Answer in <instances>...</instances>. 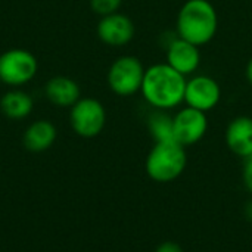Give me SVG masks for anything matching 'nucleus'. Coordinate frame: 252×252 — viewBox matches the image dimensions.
I'll return each instance as SVG.
<instances>
[{
	"mask_svg": "<svg viewBox=\"0 0 252 252\" xmlns=\"http://www.w3.org/2000/svg\"><path fill=\"white\" fill-rule=\"evenodd\" d=\"M186 77L167 62L146 68L140 93L146 103L157 111H173L185 102Z\"/></svg>",
	"mask_w": 252,
	"mask_h": 252,
	"instance_id": "f257e3e1",
	"label": "nucleus"
},
{
	"mask_svg": "<svg viewBox=\"0 0 252 252\" xmlns=\"http://www.w3.org/2000/svg\"><path fill=\"white\" fill-rule=\"evenodd\" d=\"M219 13L210 0H186L176 18V34L195 46L208 44L217 34Z\"/></svg>",
	"mask_w": 252,
	"mask_h": 252,
	"instance_id": "f03ea898",
	"label": "nucleus"
},
{
	"mask_svg": "<svg viewBox=\"0 0 252 252\" xmlns=\"http://www.w3.org/2000/svg\"><path fill=\"white\" fill-rule=\"evenodd\" d=\"M186 148L176 140L155 142L145 161L148 177L157 183H171L186 170Z\"/></svg>",
	"mask_w": 252,
	"mask_h": 252,
	"instance_id": "7ed1b4c3",
	"label": "nucleus"
},
{
	"mask_svg": "<svg viewBox=\"0 0 252 252\" xmlns=\"http://www.w3.org/2000/svg\"><path fill=\"white\" fill-rule=\"evenodd\" d=\"M146 68L142 61L133 55L118 56L106 74L108 87L120 97H130L140 92Z\"/></svg>",
	"mask_w": 252,
	"mask_h": 252,
	"instance_id": "20e7f679",
	"label": "nucleus"
},
{
	"mask_svg": "<svg viewBox=\"0 0 252 252\" xmlns=\"http://www.w3.org/2000/svg\"><path fill=\"white\" fill-rule=\"evenodd\" d=\"M38 72L35 56L25 49H9L0 55V81L10 89L31 83Z\"/></svg>",
	"mask_w": 252,
	"mask_h": 252,
	"instance_id": "39448f33",
	"label": "nucleus"
},
{
	"mask_svg": "<svg viewBox=\"0 0 252 252\" xmlns=\"http://www.w3.org/2000/svg\"><path fill=\"white\" fill-rule=\"evenodd\" d=\"M69 126L83 139L99 136L106 126V109L94 97H80L69 108Z\"/></svg>",
	"mask_w": 252,
	"mask_h": 252,
	"instance_id": "423d86ee",
	"label": "nucleus"
},
{
	"mask_svg": "<svg viewBox=\"0 0 252 252\" xmlns=\"http://www.w3.org/2000/svg\"><path fill=\"white\" fill-rule=\"evenodd\" d=\"M221 100V87L216 78L205 74H193L186 80L185 105L193 109L210 112Z\"/></svg>",
	"mask_w": 252,
	"mask_h": 252,
	"instance_id": "0eeeda50",
	"label": "nucleus"
},
{
	"mask_svg": "<svg viewBox=\"0 0 252 252\" xmlns=\"http://www.w3.org/2000/svg\"><path fill=\"white\" fill-rule=\"evenodd\" d=\"M208 131V117L205 112L185 106L173 115L174 140L188 148L201 142Z\"/></svg>",
	"mask_w": 252,
	"mask_h": 252,
	"instance_id": "6e6552de",
	"label": "nucleus"
},
{
	"mask_svg": "<svg viewBox=\"0 0 252 252\" xmlns=\"http://www.w3.org/2000/svg\"><path fill=\"white\" fill-rule=\"evenodd\" d=\"M96 32L103 44L111 47H123L134 38L136 25L126 13L115 12L99 19Z\"/></svg>",
	"mask_w": 252,
	"mask_h": 252,
	"instance_id": "1a4fd4ad",
	"label": "nucleus"
},
{
	"mask_svg": "<svg viewBox=\"0 0 252 252\" xmlns=\"http://www.w3.org/2000/svg\"><path fill=\"white\" fill-rule=\"evenodd\" d=\"M165 62L188 78L193 75L201 65V50L193 43L176 34L165 46Z\"/></svg>",
	"mask_w": 252,
	"mask_h": 252,
	"instance_id": "9d476101",
	"label": "nucleus"
},
{
	"mask_svg": "<svg viewBox=\"0 0 252 252\" xmlns=\"http://www.w3.org/2000/svg\"><path fill=\"white\" fill-rule=\"evenodd\" d=\"M224 142L229 151L245 159L252 155V117H235L226 127Z\"/></svg>",
	"mask_w": 252,
	"mask_h": 252,
	"instance_id": "9b49d317",
	"label": "nucleus"
},
{
	"mask_svg": "<svg viewBox=\"0 0 252 252\" xmlns=\"http://www.w3.org/2000/svg\"><path fill=\"white\" fill-rule=\"evenodd\" d=\"M44 96L56 108H71L81 97V89L75 80L56 75L46 83Z\"/></svg>",
	"mask_w": 252,
	"mask_h": 252,
	"instance_id": "f8f14e48",
	"label": "nucleus"
},
{
	"mask_svg": "<svg viewBox=\"0 0 252 252\" xmlns=\"http://www.w3.org/2000/svg\"><path fill=\"white\" fill-rule=\"evenodd\" d=\"M58 137V130L55 124L49 120L32 121L22 134V143L27 151L32 154L46 152L53 146Z\"/></svg>",
	"mask_w": 252,
	"mask_h": 252,
	"instance_id": "ddd939ff",
	"label": "nucleus"
},
{
	"mask_svg": "<svg viewBox=\"0 0 252 252\" xmlns=\"http://www.w3.org/2000/svg\"><path fill=\"white\" fill-rule=\"evenodd\" d=\"M32 109L34 99L22 89H10L0 97V111L6 118L12 121L28 118Z\"/></svg>",
	"mask_w": 252,
	"mask_h": 252,
	"instance_id": "4468645a",
	"label": "nucleus"
},
{
	"mask_svg": "<svg viewBox=\"0 0 252 252\" xmlns=\"http://www.w3.org/2000/svg\"><path fill=\"white\" fill-rule=\"evenodd\" d=\"M148 128L154 139V142L174 140L173 134V115L168 111H157L152 112L148 118Z\"/></svg>",
	"mask_w": 252,
	"mask_h": 252,
	"instance_id": "2eb2a0df",
	"label": "nucleus"
},
{
	"mask_svg": "<svg viewBox=\"0 0 252 252\" xmlns=\"http://www.w3.org/2000/svg\"><path fill=\"white\" fill-rule=\"evenodd\" d=\"M121 6H123V0H90L92 10L100 18L120 12Z\"/></svg>",
	"mask_w": 252,
	"mask_h": 252,
	"instance_id": "dca6fc26",
	"label": "nucleus"
},
{
	"mask_svg": "<svg viewBox=\"0 0 252 252\" xmlns=\"http://www.w3.org/2000/svg\"><path fill=\"white\" fill-rule=\"evenodd\" d=\"M242 182L245 189L252 195V155L244 159L242 165Z\"/></svg>",
	"mask_w": 252,
	"mask_h": 252,
	"instance_id": "f3484780",
	"label": "nucleus"
},
{
	"mask_svg": "<svg viewBox=\"0 0 252 252\" xmlns=\"http://www.w3.org/2000/svg\"><path fill=\"white\" fill-rule=\"evenodd\" d=\"M155 252H185L183 248L176 242H162Z\"/></svg>",
	"mask_w": 252,
	"mask_h": 252,
	"instance_id": "a211bd4d",
	"label": "nucleus"
},
{
	"mask_svg": "<svg viewBox=\"0 0 252 252\" xmlns=\"http://www.w3.org/2000/svg\"><path fill=\"white\" fill-rule=\"evenodd\" d=\"M244 216H245L247 221L252 224V199H250V201L245 204V207H244Z\"/></svg>",
	"mask_w": 252,
	"mask_h": 252,
	"instance_id": "6ab92c4d",
	"label": "nucleus"
},
{
	"mask_svg": "<svg viewBox=\"0 0 252 252\" xmlns=\"http://www.w3.org/2000/svg\"><path fill=\"white\" fill-rule=\"evenodd\" d=\"M245 77H247L248 84L252 87V58L248 61V63H247V68H245Z\"/></svg>",
	"mask_w": 252,
	"mask_h": 252,
	"instance_id": "aec40b11",
	"label": "nucleus"
}]
</instances>
